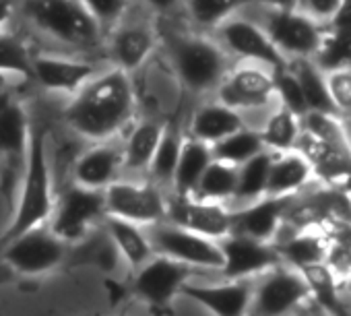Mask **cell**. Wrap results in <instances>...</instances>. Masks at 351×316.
<instances>
[{
    "instance_id": "obj_1",
    "label": "cell",
    "mask_w": 351,
    "mask_h": 316,
    "mask_svg": "<svg viewBox=\"0 0 351 316\" xmlns=\"http://www.w3.org/2000/svg\"><path fill=\"white\" fill-rule=\"evenodd\" d=\"M136 112V91L130 73L112 66L91 77L64 108V122L83 138L104 143L130 126Z\"/></svg>"
},
{
    "instance_id": "obj_2",
    "label": "cell",
    "mask_w": 351,
    "mask_h": 316,
    "mask_svg": "<svg viewBox=\"0 0 351 316\" xmlns=\"http://www.w3.org/2000/svg\"><path fill=\"white\" fill-rule=\"evenodd\" d=\"M165 50L176 77L197 95L215 93L234 66V60L219 42L205 34L171 32L165 36Z\"/></svg>"
},
{
    "instance_id": "obj_3",
    "label": "cell",
    "mask_w": 351,
    "mask_h": 316,
    "mask_svg": "<svg viewBox=\"0 0 351 316\" xmlns=\"http://www.w3.org/2000/svg\"><path fill=\"white\" fill-rule=\"evenodd\" d=\"M46 138L48 136L44 128L32 130L25 166L21 172L19 201H17L11 226L0 236V246L32 228L46 226L50 221L56 199L52 191L54 184H52V172H50V162H48Z\"/></svg>"
},
{
    "instance_id": "obj_4",
    "label": "cell",
    "mask_w": 351,
    "mask_h": 316,
    "mask_svg": "<svg viewBox=\"0 0 351 316\" xmlns=\"http://www.w3.org/2000/svg\"><path fill=\"white\" fill-rule=\"evenodd\" d=\"M21 15L40 36L66 50H91L104 36L81 0H23Z\"/></svg>"
},
{
    "instance_id": "obj_5",
    "label": "cell",
    "mask_w": 351,
    "mask_h": 316,
    "mask_svg": "<svg viewBox=\"0 0 351 316\" xmlns=\"http://www.w3.org/2000/svg\"><path fill=\"white\" fill-rule=\"evenodd\" d=\"M298 312H324L302 269L279 260L254 277L248 314L279 316Z\"/></svg>"
},
{
    "instance_id": "obj_6",
    "label": "cell",
    "mask_w": 351,
    "mask_h": 316,
    "mask_svg": "<svg viewBox=\"0 0 351 316\" xmlns=\"http://www.w3.org/2000/svg\"><path fill=\"white\" fill-rule=\"evenodd\" d=\"M238 13L246 15L263 27L285 62L295 58H312L322 27L295 9H275L258 5L254 0H246Z\"/></svg>"
},
{
    "instance_id": "obj_7",
    "label": "cell",
    "mask_w": 351,
    "mask_h": 316,
    "mask_svg": "<svg viewBox=\"0 0 351 316\" xmlns=\"http://www.w3.org/2000/svg\"><path fill=\"white\" fill-rule=\"evenodd\" d=\"M149 242L157 254H165L173 260H180L195 271H215L223 267V252L219 240L203 236L184 226L171 223L167 219L145 226Z\"/></svg>"
},
{
    "instance_id": "obj_8",
    "label": "cell",
    "mask_w": 351,
    "mask_h": 316,
    "mask_svg": "<svg viewBox=\"0 0 351 316\" xmlns=\"http://www.w3.org/2000/svg\"><path fill=\"white\" fill-rule=\"evenodd\" d=\"M3 260L21 275H44L56 267H60L69 256V242H64L52 228L38 226L32 228L17 238L0 246Z\"/></svg>"
},
{
    "instance_id": "obj_9",
    "label": "cell",
    "mask_w": 351,
    "mask_h": 316,
    "mask_svg": "<svg viewBox=\"0 0 351 316\" xmlns=\"http://www.w3.org/2000/svg\"><path fill=\"white\" fill-rule=\"evenodd\" d=\"M211 34L234 62H254L271 71L287 66L285 58L273 46L263 27L242 13L232 15Z\"/></svg>"
},
{
    "instance_id": "obj_10",
    "label": "cell",
    "mask_w": 351,
    "mask_h": 316,
    "mask_svg": "<svg viewBox=\"0 0 351 316\" xmlns=\"http://www.w3.org/2000/svg\"><path fill=\"white\" fill-rule=\"evenodd\" d=\"M106 217V197L99 189H87L81 184H71L60 199L54 203L48 226L64 242H79L89 234L93 226Z\"/></svg>"
},
{
    "instance_id": "obj_11",
    "label": "cell",
    "mask_w": 351,
    "mask_h": 316,
    "mask_svg": "<svg viewBox=\"0 0 351 316\" xmlns=\"http://www.w3.org/2000/svg\"><path fill=\"white\" fill-rule=\"evenodd\" d=\"M106 215L120 217L138 226H151L165 219L167 197L155 182L116 180L104 189Z\"/></svg>"
},
{
    "instance_id": "obj_12",
    "label": "cell",
    "mask_w": 351,
    "mask_h": 316,
    "mask_svg": "<svg viewBox=\"0 0 351 316\" xmlns=\"http://www.w3.org/2000/svg\"><path fill=\"white\" fill-rule=\"evenodd\" d=\"M273 77H275V71L263 64L234 62L226 79L215 89V97L232 106L240 114L265 108L277 101Z\"/></svg>"
},
{
    "instance_id": "obj_13",
    "label": "cell",
    "mask_w": 351,
    "mask_h": 316,
    "mask_svg": "<svg viewBox=\"0 0 351 316\" xmlns=\"http://www.w3.org/2000/svg\"><path fill=\"white\" fill-rule=\"evenodd\" d=\"M134 271L132 291L149 306H167L195 277L193 267L157 252Z\"/></svg>"
},
{
    "instance_id": "obj_14",
    "label": "cell",
    "mask_w": 351,
    "mask_h": 316,
    "mask_svg": "<svg viewBox=\"0 0 351 316\" xmlns=\"http://www.w3.org/2000/svg\"><path fill=\"white\" fill-rule=\"evenodd\" d=\"M32 122L21 101L11 93H0V172L13 178L23 170L32 141Z\"/></svg>"
},
{
    "instance_id": "obj_15",
    "label": "cell",
    "mask_w": 351,
    "mask_h": 316,
    "mask_svg": "<svg viewBox=\"0 0 351 316\" xmlns=\"http://www.w3.org/2000/svg\"><path fill=\"white\" fill-rule=\"evenodd\" d=\"M219 246L223 252V267L219 271L221 279L256 277L281 260L271 242L254 240L234 232L219 238Z\"/></svg>"
},
{
    "instance_id": "obj_16",
    "label": "cell",
    "mask_w": 351,
    "mask_h": 316,
    "mask_svg": "<svg viewBox=\"0 0 351 316\" xmlns=\"http://www.w3.org/2000/svg\"><path fill=\"white\" fill-rule=\"evenodd\" d=\"M165 219L171 223L184 226L209 238H223L232 232L234 213L223 203L201 201L195 197H167V213Z\"/></svg>"
},
{
    "instance_id": "obj_17",
    "label": "cell",
    "mask_w": 351,
    "mask_h": 316,
    "mask_svg": "<svg viewBox=\"0 0 351 316\" xmlns=\"http://www.w3.org/2000/svg\"><path fill=\"white\" fill-rule=\"evenodd\" d=\"M97 75V66L66 54H34L32 79L52 93H77L91 77Z\"/></svg>"
},
{
    "instance_id": "obj_18",
    "label": "cell",
    "mask_w": 351,
    "mask_h": 316,
    "mask_svg": "<svg viewBox=\"0 0 351 316\" xmlns=\"http://www.w3.org/2000/svg\"><path fill=\"white\" fill-rule=\"evenodd\" d=\"M254 277L248 279H223L221 283H186L182 293L193 297L207 312L217 316H240L248 314L252 300Z\"/></svg>"
},
{
    "instance_id": "obj_19",
    "label": "cell",
    "mask_w": 351,
    "mask_h": 316,
    "mask_svg": "<svg viewBox=\"0 0 351 316\" xmlns=\"http://www.w3.org/2000/svg\"><path fill=\"white\" fill-rule=\"evenodd\" d=\"M293 197H263L246 207L232 211V232L273 244Z\"/></svg>"
},
{
    "instance_id": "obj_20",
    "label": "cell",
    "mask_w": 351,
    "mask_h": 316,
    "mask_svg": "<svg viewBox=\"0 0 351 316\" xmlns=\"http://www.w3.org/2000/svg\"><path fill=\"white\" fill-rule=\"evenodd\" d=\"M316 180L312 164L300 149L273 151L265 197H293L310 189Z\"/></svg>"
},
{
    "instance_id": "obj_21",
    "label": "cell",
    "mask_w": 351,
    "mask_h": 316,
    "mask_svg": "<svg viewBox=\"0 0 351 316\" xmlns=\"http://www.w3.org/2000/svg\"><path fill=\"white\" fill-rule=\"evenodd\" d=\"M122 172V149L110 145L108 141L97 143L89 151L81 153V157L73 166V178L77 184L99 191L116 182Z\"/></svg>"
},
{
    "instance_id": "obj_22",
    "label": "cell",
    "mask_w": 351,
    "mask_h": 316,
    "mask_svg": "<svg viewBox=\"0 0 351 316\" xmlns=\"http://www.w3.org/2000/svg\"><path fill=\"white\" fill-rule=\"evenodd\" d=\"M155 50V36L141 23H118L108 42V54L114 66L132 73L145 64Z\"/></svg>"
},
{
    "instance_id": "obj_23",
    "label": "cell",
    "mask_w": 351,
    "mask_h": 316,
    "mask_svg": "<svg viewBox=\"0 0 351 316\" xmlns=\"http://www.w3.org/2000/svg\"><path fill=\"white\" fill-rule=\"evenodd\" d=\"M242 126V114L215 97L213 101H207L193 112V118L189 122V136L199 138L207 145H215Z\"/></svg>"
},
{
    "instance_id": "obj_24",
    "label": "cell",
    "mask_w": 351,
    "mask_h": 316,
    "mask_svg": "<svg viewBox=\"0 0 351 316\" xmlns=\"http://www.w3.org/2000/svg\"><path fill=\"white\" fill-rule=\"evenodd\" d=\"M101 223L108 236L112 238V242L116 244L124 265H128L130 269H138L143 263H147L155 254L149 242L147 230L143 226L120 219V217H112V215H106Z\"/></svg>"
},
{
    "instance_id": "obj_25",
    "label": "cell",
    "mask_w": 351,
    "mask_h": 316,
    "mask_svg": "<svg viewBox=\"0 0 351 316\" xmlns=\"http://www.w3.org/2000/svg\"><path fill=\"white\" fill-rule=\"evenodd\" d=\"M211 160H213L211 145H207L199 138L186 136L182 143L178 166H176V172H173V178L169 184L173 195L193 197V193H195L203 172L211 164Z\"/></svg>"
},
{
    "instance_id": "obj_26",
    "label": "cell",
    "mask_w": 351,
    "mask_h": 316,
    "mask_svg": "<svg viewBox=\"0 0 351 316\" xmlns=\"http://www.w3.org/2000/svg\"><path fill=\"white\" fill-rule=\"evenodd\" d=\"M163 122L141 120L130 126L126 141L122 145V166L124 172H147L153 160L155 147L163 132Z\"/></svg>"
},
{
    "instance_id": "obj_27",
    "label": "cell",
    "mask_w": 351,
    "mask_h": 316,
    "mask_svg": "<svg viewBox=\"0 0 351 316\" xmlns=\"http://www.w3.org/2000/svg\"><path fill=\"white\" fill-rule=\"evenodd\" d=\"M271 160H273V151L265 149V151L256 153L254 157H250V160L244 162L242 166H238L236 193H234L232 201L228 203V207L232 211L246 207L267 195V178H269Z\"/></svg>"
},
{
    "instance_id": "obj_28",
    "label": "cell",
    "mask_w": 351,
    "mask_h": 316,
    "mask_svg": "<svg viewBox=\"0 0 351 316\" xmlns=\"http://www.w3.org/2000/svg\"><path fill=\"white\" fill-rule=\"evenodd\" d=\"M289 71L295 75L300 89L304 93L308 112H326V114H337L326 89V79L324 73L310 60V58H295L287 62Z\"/></svg>"
},
{
    "instance_id": "obj_29",
    "label": "cell",
    "mask_w": 351,
    "mask_h": 316,
    "mask_svg": "<svg viewBox=\"0 0 351 316\" xmlns=\"http://www.w3.org/2000/svg\"><path fill=\"white\" fill-rule=\"evenodd\" d=\"M236 184H238V166H232L213 157L207 170L203 172L193 197L201 201L228 205L236 193Z\"/></svg>"
},
{
    "instance_id": "obj_30",
    "label": "cell",
    "mask_w": 351,
    "mask_h": 316,
    "mask_svg": "<svg viewBox=\"0 0 351 316\" xmlns=\"http://www.w3.org/2000/svg\"><path fill=\"white\" fill-rule=\"evenodd\" d=\"M182 143H184V136L178 128H176L173 124L163 126V132L159 136V143H157L155 153H153V160H151L149 170H147L151 176V182H155L159 186L171 184L176 166H178V160H180Z\"/></svg>"
},
{
    "instance_id": "obj_31",
    "label": "cell",
    "mask_w": 351,
    "mask_h": 316,
    "mask_svg": "<svg viewBox=\"0 0 351 316\" xmlns=\"http://www.w3.org/2000/svg\"><path fill=\"white\" fill-rule=\"evenodd\" d=\"M265 149H267V145H265L261 132L254 128H248V126H242L236 132H232L226 138L211 145L215 160L228 162L232 166H242L244 162L250 160V157H254L256 153H261Z\"/></svg>"
},
{
    "instance_id": "obj_32",
    "label": "cell",
    "mask_w": 351,
    "mask_h": 316,
    "mask_svg": "<svg viewBox=\"0 0 351 316\" xmlns=\"http://www.w3.org/2000/svg\"><path fill=\"white\" fill-rule=\"evenodd\" d=\"M300 130H302L300 116H295L291 110H287L279 101V106L271 112V116L263 124L261 136H263L267 149H271V151H287V149H295Z\"/></svg>"
},
{
    "instance_id": "obj_33",
    "label": "cell",
    "mask_w": 351,
    "mask_h": 316,
    "mask_svg": "<svg viewBox=\"0 0 351 316\" xmlns=\"http://www.w3.org/2000/svg\"><path fill=\"white\" fill-rule=\"evenodd\" d=\"M73 254L81 265H91L104 273H114L118 265L124 263L116 244L104 228L99 234H87L85 238H81Z\"/></svg>"
},
{
    "instance_id": "obj_34",
    "label": "cell",
    "mask_w": 351,
    "mask_h": 316,
    "mask_svg": "<svg viewBox=\"0 0 351 316\" xmlns=\"http://www.w3.org/2000/svg\"><path fill=\"white\" fill-rule=\"evenodd\" d=\"M322 73L351 66V32L322 27L318 46L310 58Z\"/></svg>"
},
{
    "instance_id": "obj_35",
    "label": "cell",
    "mask_w": 351,
    "mask_h": 316,
    "mask_svg": "<svg viewBox=\"0 0 351 316\" xmlns=\"http://www.w3.org/2000/svg\"><path fill=\"white\" fill-rule=\"evenodd\" d=\"M246 0H186V13L201 32H213L226 19L236 15Z\"/></svg>"
},
{
    "instance_id": "obj_36",
    "label": "cell",
    "mask_w": 351,
    "mask_h": 316,
    "mask_svg": "<svg viewBox=\"0 0 351 316\" xmlns=\"http://www.w3.org/2000/svg\"><path fill=\"white\" fill-rule=\"evenodd\" d=\"M34 52L11 32H0V75H17L32 79Z\"/></svg>"
},
{
    "instance_id": "obj_37",
    "label": "cell",
    "mask_w": 351,
    "mask_h": 316,
    "mask_svg": "<svg viewBox=\"0 0 351 316\" xmlns=\"http://www.w3.org/2000/svg\"><path fill=\"white\" fill-rule=\"evenodd\" d=\"M326 89L339 118H351V66L324 73Z\"/></svg>"
},
{
    "instance_id": "obj_38",
    "label": "cell",
    "mask_w": 351,
    "mask_h": 316,
    "mask_svg": "<svg viewBox=\"0 0 351 316\" xmlns=\"http://www.w3.org/2000/svg\"><path fill=\"white\" fill-rule=\"evenodd\" d=\"M273 83H275V95L281 101V106H285L287 110H291L295 116L302 118L308 112V106H306L304 93L300 89V83H298L295 75L289 71V66L275 71Z\"/></svg>"
},
{
    "instance_id": "obj_39",
    "label": "cell",
    "mask_w": 351,
    "mask_h": 316,
    "mask_svg": "<svg viewBox=\"0 0 351 316\" xmlns=\"http://www.w3.org/2000/svg\"><path fill=\"white\" fill-rule=\"evenodd\" d=\"M81 5L106 32L110 27H116L124 19L128 0H81Z\"/></svg>"
},
{
    "instance_id": "obj_40",
    "label": "cell",
    "mask_w": 351,
    "mask_h": 316,
    "mask_svg": "<svg viewBox=\"0 0 351 316\" xmlns=\"http://www.w3.org/2000/svg\"><path fill=\"white\" fill-rule=\"evenodd\" d=\"M339 5L341 0H295L293 9L304 17H308L310 21H314L316 25L324 27L335 15V11L339 9Z\"/></svg>"
},
{
    "instance_id": "obj_41",
    "label": "cell",
    "mask_w": 351,
    "mask_h": 316,
    "mask_svg": "<svg viewBox=\"0 0 351 316\" xmlns=\"http://www.w3.org/2000/svg\"><path fill=\"white\" fill-rule=\"evenodd\" d=\"M324 27L339 29V32H351V0H341L339 9L335 11V15L330 17V21Z\"/></svg>"
},
{
    "instance_id": "obj_42",
    "label": "cell",
    "mask_w": 351,
    "mask_h": 316,
    "mask_svg": "<svg viewBox=\"0 0 351 316\" xmlns=\"http://www.w3.org/2000/svg\"><path fill=\"white\" fill-rule=\"evenodd\" d=\"M141 3H145L155 13H169L178 7L180 0H141Z\"/></svg>"
},
{
    "instance_id": "obj_43",
    "label": "cell",
    "mask_w": 351,
    "mask_h": 316,
    "mask_svg": "<svg viewBox=\"0 0 351 316\" xmlns=\"http://www.w3.org/2000/svg\"><path fill=\"white\" fill-rule=\"evenodd\" d=\"M13 13H15L13 0H0V32H3L7 23L13 19Z\"/></svg>"
},
{
    "instance_id": "obj_44",
    "label": "cell",
    "mask_w": 351,
    "mask_h": 316,
    "mask_svg": "<svg viewBox=\"0 0 351 316\" xmlns=\"http://www.w3.org/2000/svg\"><path fill=\"white\" fill-rule=\"evenodd\" d=\"M258 5L265 7H275V9H293L295 7V0H254Z\"/></svg>"
}]
</instances>
